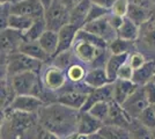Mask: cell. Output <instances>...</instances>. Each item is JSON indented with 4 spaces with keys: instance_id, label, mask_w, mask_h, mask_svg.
<instances>
[{
    "instance_id": "48",
    "label": "cell",
    "mask_w": 155,
    "mask_h": 139,
    "mask_svg": "<svg viewBox=\"0 0 155 139\" xmlns=\"http://www.w3.org/2000/svg\"><path fill=\"white\" fill-rule=\"evenodd\" d=\"M150 107H152V109L154 110V113H155V104H154V106H150Z\"/></svg>"
},
{
    "instance_id": "39",
    "label": "cell",
    "mask_w": 155,
    "mask_h": 139,
    "mask_svg": "<svg viewBox=\"0 0 155 139\" xmlns=\"http://www.w3.org/2000/svg\"><path fill=\"white\" fill-rule=\"evenodd\" d=\"M145 88V93H146V96L148 100L149 106H154L155 104V84L152 81L147 84L146 86H143Z\"/></svg>"
},
{
    "instance_id": "5",
    "label": "cell",
    "mask_w": 155,
    "mask_h": 139,
    "mask_svg": "<svg viewBox=\"0 0 155 139\" xmlns=\"http://www.w3.org/2000/svg\"><path fill=\"white\" fill-rule=\"evenodd\" d=\"M70 16H71V11L58 2L57 0H54L50 8L45 11L44 15L48 30L58 33L63 27L70 23Z\"/></svg>"
},
{
    "instance_id": "27",
    "label": "cell",
    "mask_w": 155,
    "mask_h": 139,
    "mask_svg": "<svg viewBox=\"0 0 155 139\" xmlns=\"http://www.w3.org/2000/svg\"><path fill=\"white\" fill-rule=\"evenodd\" d=\"M48 30L46 28L45 19H37L32 23V26L25 33V38L27 42H37L41 38V36Z\"/></svg>"
},
{
    "instance_id": "9",
    "label": "cell",
    "mask_w": 155,
    "mask_h": 139,
    "mask_svg": "<svg viewBox=\"0 0 155 139\" xmlns=\"http://www.w3.org/2000/svg\"><path fill=\"white\" fill-rule=\"evenodd\" d=\"M12 14L22 15L32 20L42 19L45 15V8L39 0H22L16 4H12Z\"/></svg>"
},
{
    "instance_id": "20",
    "label": "cell",
    "mask_w": 155,
    "mask_h": 139,
    "mask_svg": "<svg viewBox=\"0 0 155 139\" xmlns=\"http://www.w3.org/2000/svg\"><path fill=\"white\" fill-rule=\"evenodd\" d=\"M84 82L89 86L91 88L95 89V88H100V87H103L110 82L109 78H108V74L107 71L103 67H96V68H91L86 77H84Z\"/></svg>"
},
{
    "instance_id": "40",
    "label": "cell",
    "mask_w": 155,
    "mask_h": 139,
    "mask_svg": "<svg viewBox=\"0 0 155 139\" xmlns=\"http://www.w3.org/2000/svg\"><path fill=\"white\" fill-rule=\"evenodd\" d=\"M35 139H60L54 133H52L51 131L44 129L43 126H38V130H37V133H36V137Z\"/></svg>"
},
{
    "instance_id": "41",
    "label": "cell",
    "mask_w": 155,
    "mask_h": 139,
    "mask_svg": "<svg viewBox=\"0 0 155 139\" xmlns=\"http://www.w3.org/2000/svg\"><path fill=\"white\" fill-rule=\"evenodd\" d=\"M91 2L111 12V9H112V7L115 5L116 0H91Z\"/></svg>"
},
{
    "instance_id": "4",
    "label": "cell",
    "mask_w": 155,
    "mask_h": 139,
    "mask_svg": "<svg viewBox=\"0 0 155 139\" xmlns=\"http://www.w3.org/2000/svg\"><path fill=\"white\" fill-rule=\"evenodd\" d=\"M42 63L27 56L22 52L12 53L6 57V73L7 77H13L15 74L29 71L39 72Z\"/></svg>"
},
{
    "instance_id": "30",
    "label": "cell",
    "mask_w": 155,
    "mask_h": 139,
    "mask_svg": "<svg viewBox=\"0 0 155 139\" xmlns=\"http://www.w3.org/2000/svg\"><path fill=\"white\" fill-rule=\"evenodd\" d=\"M132 46H133V42L117 37L116 40L112 41L110 43L108 49H109V51L111 52V55H124V53L131 52Z\"/></svg>"
},
{
    "instance_id": "1",
    "label": "cell",
    "mask_w": 155,
    "mask_h": 139,
    "mask_svg": "<svg viewBox=\"0 0 155 139\" xmlns=\"http://www.w3.org/2000/svg\"><path fill=\"white\" fill-rule=\"evenodd\" d=\"M79 110L60 104L58 102L44 104L37 113L39 125L65 139L78 132Z\"/></svg>"
},
{
    "instance_id": "32",
    "label": "cell",
    "mask_w": 155,
    "mask_h": 139,
    "mask_svg": "<svg viewBox=\"0 0 155 139\" xmlns=\"http://www.w3.org/2000/svg\"><path fill=\"white\" fill-rule=\"evenodd\" d=\"M109 111H110V102H100L96 103L91 107L88 110V113H91L95 118L98 121L105 123L107 119L109 117Z\"/></svg>"
},
{
    "instance_id": "43",
    "label": "cell",
    "mask_w": 155,
    "mask_h": 139,
    "mask_svg": "<svg viewBox=\"0 0 155 139\" xmlns=\"http://www.w3.org/2000/svg\"><path fill=\"white\" fill-rule=\"evenodd\" d=\"M39 1L42 2V5L44 6V8H45V11H46L48 8H50V6L53 4V1H54V0H39Z\"/></svg>"
},
{
    "instance_id": "44",
    "label": "cell",
    "mask_w": 155,
    "mask_h": 139,
    "mask_svg": "<svg viewBox=\"0 0 155 139\" xmlns=\"http://www.w3.org/2000/svg\"><path fill=\"white\" fill-rule=\"evenodd\" d=\"M88 139H103V137L100 134V133H94V134H89Z\"/></svg>"
},
{
    "instance_id": "17",
    "label": "cell",
    "mask_w": 155,
    "mask_h": 139,
    "mask_svg": "<svg viewBox=\"0 0 155 139\" xmlns=\"http://www.w3.org/2000/svg\"><path fill=\"white\" fill-rule=\"evenodd\" d=\"M138 85H136L131 80L117 79L114 82V101L118 104H123L130 96L138 89Z\"/></svg>"
},
{
    "instance_id": "35",
    "label": "cell",
    "mask_w": 155,
    "mask_h": 139,
    "mask_svg": "<svg viewBox=\"0 0 155 139\" xmlns=\"http://www.w3.org/2000/svg\"><path fill=\"white\" fill-rule=\"evenodd\" d=\"M72 52L71 50H68V51H65L63 53H59L57 56H54L56 58H54V66L59 67V68H61V70H67L68 67L71 66L70 64H71V58H72Z\"/></svg>"
},
{
    "instance_id": "22",
    "label": "cell",
    "mask_w": 155,
    "mask_h": 139,
    "mask_svg": "<svg viewBox=\"0 0 155 139\" xmlns=\"http://www.w3.org/2000/svg\"><path fill=\"white\" fill-rule=\"evenodd\" d=\"M20 52L25 53L27 56L31 57L34 59L38 60L41 63H45L50 59L51 57L44 51V49L41 46V44L37 42H25L19 50Z\"/></svg>"
},
{
    "instance_id": "16",
    "label": "cell",
    "mask_w": 155,
    "mask_h": 139,
    "mask_svg": "<svg viewBox=\"0 0 155 139\" xmlns=\"http://www.w3.org/2000/svg\"><path fill=\"white\" fill-rule=\"evenodd\" d=\"M78 31H79V28H77V27L71 25V23L64 26L59 30L58 31L59 43H58V49H57L56 56L59 55V53H63L65 51L71 50V48H73V45H74Z\"/></svg>"
},
{
    "instance_id": "31",
    "label": "cell",
    "mask_w": 155,
    "mask_h": 139,
    "mask_svg": "<svg viewBox=\"0 0 155 139\" xmlns=\"http://www.w3.org/2000/svg\"><path fill=\"white\" fill-rule=\"evenodd\" d=\"M88 71H86L82 65L80 64H72L71 66L66 70V75L67 79L73 84H79V82H84V77Z\"/></svg>"
},
{
    "instance_id": "49",
    "label": "cell",
    "mask_w": 155,
    "mask_h": 139,
    "mask_svg": "<svg viewBox=\"0 0 155 139\" xmlns=\"http://www.w3.org/2000/svg\"><path fill=\"white\" fill-rule=\"evenodd\" d=\"M153 82L155 84V75H154V79H153Z\"/></svg>"
},
{
    "instance_id": "36",
    "label": "cell",
    "mask_w": 155,
    "mask_h": 139,
    "mask_svg": "<svg viewBox=\"0 0 155 139\" xmlns=\"http://www.w3.org/2000/svg\"><path fill=\"white\" fill-rule=\"evenodd\" d=\"M129 0H116L115 5L111 9V13L118 15V16H122V18H125L127 14V11H129Z\"/></svg>"
},
{
    "instance_id": "24",
    "label": "cell",
    "mask_w": 155,
    "mask_h": 139,
    "mask_svg": "<svg viewBox=\"0 0 155 139\" xmlns=\"http://www.w3.org/2000/svg\"><path fill=\"white\" fill-rule=\"evenodd\" d=\"M38 43L50 57H54L56 53H57L59 43L58 33L57 31H52V30H46L45 33L41 36V38L38 40Z\"/></svg>"
},
{
    "instance_id": "21",
    "label": "cell",
    "mask_w": 155,
    "mask_h": 139,
    "mask_svg": "<svg viewBox=\"0 0 155 139\" xmlns=\"http://www.w3.org/2000/svg\"><path fill=\"white\" fill-rule=\"evenodd\" d=\"M130 53H124V55H111L108 59V63L105 65V71L108 74L110 82L114 84L117 80V74L120 67L129 60Z\"/></svg>"
},
{
    "instance_id": "19",
    "label": "cell",
    "mask_w": 155,
    "mask_h": 139,
    "mask_svg": "<svg viewBox=\"0 0 155 139\" xmlns=\"http://www.w3.org/2000/svg\"><path fill=\"white\" fill-rule=\"evenodd\" d=\"M155 75V60H147L146 64L138 68L133 73L132 81L140 87L146 86L147 84L152 82Z\"/></svg>"
},
{
    "instance_id": "7",
    "label": "cell",
    "mask_w": 155,
    "mask_h": 139,
    "mask_svg": "<svg viewBox=\"0 0 155 139\" xmlns=\"http://www.w3.org/2000/svg\"><path fill=\"white\" fill-rule=\"evenodd\" d=\"M122 107L132 119L139 118L142 111L149 107L148 100H147L146 93H145V88L138 87V89L124 102Z\"/></svg>"
},
{
    "instance_id": "8",
    "label": "cell",
    "mask_w": 155,
    "mask_h": 139,
    "mask_svg": "<svg viewBox=\"0 0 155 139\" xmlns=\"http://www.w3.org/2000/svg\"><path fill=\"white\" fill-rule=\"evenodd\" d=\"M26 42L25 33L6 28L1 30V53L7 57L12 53L19 52L21 45Z\"/></svg>"
},
{
    "instance_id": "2",
    "label": "cell",
    "mask_w": 155,
    "mask_h": 139,
    "mask_svg": "<svg viewBox=\"0 0 155 139\" xmlns=\"http://www.w3.org/2000/svg\"><path fill=\"white\" fill-rule=\"evenodd\" d=\"M39 122L37 114L4 110L1 119V139H35Z\"/></svg>"
},
{
    "instance_id": "42",
    "label": "cell",
    "mask_w": 155,
    "mask_h": 139,
    "mask_svg": "<svg viewBox=\"0 0 155 139\" xmlns=\"http://www.w3.org/2000/svg\"><path fill=\"white\" fill-rule=\"evenodd\" d=\"M109 21H110V23H111V26L114 27L117 31H118V30H119V28H120V27H122V25H123L124 18H122V16H118V15H115V14H112V13H110L109 14Z\"/></svg>"
},
{
    "instance_id": "37",
    "label": "cell",
    "mask_w": 155,
    "mask_h": 139,
    "mask_svg": "<svg viewBox=\"0 0 155 139\" xmlns=\"http://www.w3.org/2000/svg\"><path fill=\"white\" fill-rule=\"evenodd\" d=\"M146 58L142 56L141 53L139 52H134V53H131L129 57V63L130 65L132 66V68L136 71L138 68H140L141 66H143L146 64Z\"/></svg>"
},
{
    "instance_id": "45",
    "label": "cell",
    "mask_w": 155,
    "mask_h": 139,
    "mask_svg": "<svg viewBox=\"0 0 155 139\" xmlns=\"http://www.w3.org/2000/svg\"><path fill=\"white\" fill-rule=\"evenodd\" d=\"M0 4L4 5V4H13L12 0H0Z\"/></svg>"
},
{
    "instance_id": "33",
    "label": "cell",
    "mask_w": 155,
    "mask_h": 139,
    "mask_svg": "<svg viewBox=\"0 0 155 139\" xmlns=\"http://www.w3.org/2000/svg\"><path fill=\"white\" fill-rule=\"evenodd\" d=\"M138 119H139V122L141 123L142 125L146 126L147 129L152 130V131L155 130V113L150 106L142 111V114Z\"/></svg>"
},
{
    "instance_id": "26",
    "label": "cell",
    "mask_w": 155,
    "mask_h": 139,
    "mask_svg": "<svg viewBox=\"0 0 155 139\" xmlns=\"http://www.w3.org/2000/svg\"><path fill=\"white\" fill-rule=\"evenodd\" d=\"M98 133L103 137V139H131L127 129L116 125L104 124Z\"/></svg>"
},
{
    "instance_id": "46",
    "label": "cell",
    "mask_w": 155,
    "mask_h": 139,
    "mask_svg": "<svg viewBox=\"0 0 155 139\" xmlns=\"http://www.w3.org/2000/svg\"><path fill=\"white\" fill-rule=\"evenodd\" d=\"M13 1V4H16V2H20V1H22V0H12Z\"/></svg>"
},
{
    "instance_id": "25",
    "label": "cell",
    "mask_w": 155,
    "mask_h": 139,
    "mask_svg": "<svg viewBox=\"0 0 155 139\" xmlns=\"http://www.w3.org/2000/svg\"><path fill=\"white\" fill-rule=\"evenodd\" d=\"M139 26L136 25L133 21H131L129 18H124L123 25L119 28V30L117 31L118 34V37L119 38H123L126 41H131V42H134L139 36Z\"/></svg>"
},
{
    "instance_id": "6",
    "label": "cell",
    "mask_w": 155,
    "mask_h": 139,
    "mask_svg": "<svg viewBox=\"0 0 155 139\" xmlns=\"http://www.w3.org/2000/svg\"><path fill=\"white\" fill-rule=\"evenodd\" d=\"M82 29H84L86 31H88V33L93 34V35H95L97 37L104 40L108 44H110L112 41H115L118 37L117 30L110 23L109 15L84 25Z\"/></svg>"
},
{
    "instance_id": "3",
    "label": "cell",
    "mask_w": 155,
    "mask_h": 139,
    "mask_svg": "<svg viewBox=\"0 0 155 139\" xmlns=\"http://www.w3.org/2000/svg\"><path fill=\"white\" fill-rule=\"evenodd\" d=\"M16 95H32L39 99H44L45 89L39 78L38 72L29 71L8 77Z\"/></svg>"
},
{
    "instance_id": "47",
    "label": "cell",
    "mask_w": 155,
    "mask_h": 139,
    "mask_svg": "<svg viewBox=\"0 0 155 139\" xmlns=\"http://www.w3.org/2000/svg\"><path fill=\"white\" fill-rule=\"evenodd\" d=\"M152 133H153V138L155 139V130H153V131H152Z\"/></svg>"
},
{
    "instance_id": "29",
    "label": "cell",
    "mask_w": 155,
    "mask_h": 139,
    "mask_svg": "<svg viewBox=\"0 0 155 139\" xmlns=\"http://www.w3.org/2000/svg\"><path fill=\"white\" fill-rule=\"evenodd\" d=\"M131 139H154L152 130L147 129L139 122V119H133L129 127Z\"/></svg>"
},
{
    "instance_id": "13",
    "label": "cell",
    "mask_w": 155,
    "mask_h": 139,
    "mask_svg": "<svg viewBox=\"0 0 155 139\" xmlns=\"http://www.w3.org/2000/svg\"><path fill=\"white\" fill-rule=\"evenodd\" d=\"M114 101V84H108L103 87L93 89L84 103V108L80 111H88L91 107L100 102H111Z\"/></svg>"
},
{
    "instance_id": "14",
    "label": "cell",
    "mask_w": 155,
    "mask_h": 139,
    "mask_svg": "<svg viewBox=\"0 0 155 139\" xmlns=\"http://www.w3.org/2000/svg\"><path fill=\"white\" fill-rule=\"evenodd\" d=\"M133 119L130 117L126 114V111L123 109V107L118 104L115 101L110 102V111H109V117L107 119V122L104 124L108 125H116L120 126V127H125L129 130L130 125L132 123Z\"/></svg>"
},
{
    "instance_id": "34",
    "label": "cell",
    "mask_w": 155,
    "mask_h": 139,
    "mask_svg": "<svg viewBox=\"0 0 155 139\" xmlns=\"http://www.w3.org/2000/svg\"><path fill=\"white\" fill-rule=\"evenodd\" d=\"M111 13L108 9H104L102 7L97 6V5H94L91 4V7L89 9V13H88V16H87V21H86V25L89 23V22H93L95 20H98V19H102L104 16L109 15Z\"/></svg>"
},
{
    "instance_id": "23",
    "label": "cell",
    "mask_w": 155,
    "mask_h": 139,
    "mask_svg": "<svg viewBox=\"0 0 155 139\" xmlns=\"http://www.w3.org/2000/svg\"><path fill=\"white\" fill-rule=\"evenodd\" d=\"M126 18H129L130 20L133 21L136 25L140 27L142 23H146L150 19V11L143 5L130 4Z\"/></svg>"
},
{
    "instance_id": "12",
    "label": "cell",
    "mask_w": 155,
    "mask_h": 139,
    "mask_svg": "<svg viewBox=\"0 0 155 139\" xmlns=\"http://www.w3.org/2000/svg\"><path fill=\"white\" fill-rule=\"evenodd\" d=\"M45 104V102L39 98L32 96V95H16L12 104L8 110L13 111H21V113L27 114H37L39 109ZM6 109V110H7Z\"/></svg>"
},
{
    "instance_id": "38",
    "label": "cell",
    "mask_w": 155,
    "mask_h": 139,
    "mask_svg": "<svg viewBox=\"0 0 155 139\" xmlns=\"http://www.w3.org/2000/svg\"><path fill=\"white\" fill-rule=\"evenodd\" d=\"M133 73H134V70L132 68V66L130 65L129 60L124 64L123 66L120 67V70L118 71V74H117V79L120 80H131L132 81V78H133Z\"/></svg>"
},
{
    "instance_id": "28",
    "label": "cell",
    "mask_w": 155,
    "mask_h": 139,
    "mask_svg": "<svg viewBox=\"0 0 155 139\" xmlns=\"http://www.w3.org/2000/svg\"><path fill=\"white\" fill-rule=\"evenodd\" d=\"M34 22H35V20H32L30 18L22 16V15H16V14H11V16L8 19V28L26 33L27 30L32 26Z\"/></svg>"
},
{
    "instance_id": "10",
    "label": "cell",
    "mask_w": 155,
    "mask_h": 139,
    "mask_svg": "<svg viewBox=\"0 0 155 139\" xmlns=\"http://www.w3.org/2000/svg\"><path fill=\"white\" fill-rule=\"evenodd\" d=\"M66 80H67L66 71L52 65V66L46 68L44 75H43V79H42V82H43L44 89H46L48 92L59 93L66 86Z\"/></svg>"
},
{
    "instance_id": "15",
    "label": "cell",
    "mask_w": 155,
    "mask_h": 139,
    "mask_svg": "<svg viewBox=\"0 0 155 139\" xmlns=\"http://www.w3.org/2000/svg\"><path fill=\"white\" fill-rule=\"evenodd\" d=\"M104 125L103 122L95 118L88 111H80L78 118V132L82 134H94L100 132V130Z\"/></svg>"
},
{
    "instance_id": "18",
    "label": "cell",
    "mask_w": 155,
    "mask_h": 139,
    "mask_svg": "<svg viewBox=\"0 0 155 139\" xmlns=\"http://www.w3.org/2000/svg\"><path fill=\"white\" fill-rule=\"evenodd\" d=\"M91 7V0H82L77 6L71 9V16H70V23L75 26L79 29H82L86 25L87 16Z\"/></svg>"
},
{
    "instance_id": "11",
    "label": "cell",
    "mask_w": 155,
    "mask_h": 139,
    "mask_svg": "<svg viewBox=\"0 0 155 139\" xmlns=\"http://www.w3.org/2000/svg\"><path fill=\"white\" fill-rule=\"evenodd\" d=\"M105 50H108V49H105ZM105 50L100 49V48L93 45L91 43L84 42V41L74 42V45H73V53L75 55V57L80 61L88 64V65H93Z\"/></svg>"
}]
</instances>
